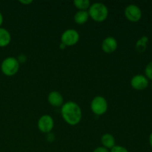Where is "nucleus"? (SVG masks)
Returning <instances> with one entry per match:
<instances>
[{"label":"nucleus","mask_w":152,"mask_h":152,"mask_svg":"<svg viewBox=\"0 0 152 152\" xmlns=\"http://www.w3.org/2000/svg\"><path fill=\"white\" fill-rule=\"evenodd\" d=\"M61 115L68 125L76 126L81 121L83 113L78 104L73 101H68L61 107Z\"/></svg>","instance_id":"f257e3e1"},{"label":"nucleus","mask_w":152,"mask_h":152,"mask_svg":"<svg viewBox=\"0 0 152 152\" xmlns=\"http://www.w3.org/2000/svg\"><path fill=\"white\" fill-rule=\"evenodd\" d=\"M88 12L89 17L97 22H104L108 16V7L102 2H95L91 4Z\"/></svg>","instance_id":"f03ea898"},{"label":"nucleus","mask_w":152,"mask_h":152,"mask_svg":"<svg viewBox=\"0 0 152 152\" xmlns=\"http://www.w3.org/2000/svg\"><path fill=\"white\" fill-rule=\"evenodd\" d=\"M19 62L13 56H8L1 62V71L4 75L11 77L19 71Z\"/></svg>","instance_id":"7ed1b4c3"},{"label":"nucleus","mask_w":152,"mask_h":152,"mask_svg":"<svg viewBox=\"0 0 152 152\" xmlns=\"http://www.w3.org/2000/svg\"><path fill=\"white\" fill-rule=\"evenodd\" d=\"M108 105L106 99L102 96H96L91 102V109L97 116H102L108 110Z\"/></svg>","instance_id":"20e7f679"},{"label":"nucleus","mask_w":152,"mask_h":152,"mask_svg":"<svg viewBox=\"0 0 152 152\" xmlns=\"http://www.w3.org/2000/svg\"><path fill=\"white\" fill-rule=\"evenodd\" d=\"M80 40V34L74 29H67L61 35V42L65 46H73Z\"/></svg>","instance_id":"39448f33"},{"label":"nucleus","mask_w":152,"mask_h":152,"mask_svg":"<svg viewBox=\"0 0 152 152\" xmlns=\"http://www.w3.org/2000/svg\"><path fill=\"white\" fill-rule=\"evenodd\" d=\"M125 16L128 20L132 22H137L142 18V13L140 7L137 4H129L125 9Z\"/></svg>","instance_id":"423d86ee"},{"label":"nucleus","mask_w":152,"mask_h":152,"mask_svg":"<svg viewBox=\"0 0 152 152\" xmlns=\"http://www.w3.org/2000/svg\"><path fill=\"white\" fill-rule=\"evenodd\" d=\"M37 126H38L39 130L42 133H50L54 127V121L51 116L48 114H45L39 119Z\"/></svg>","instance_id":"0eeeda50"},{"label":"nucleus","mask_w":152,"mask_h":152,"mask_svg":"<svg viewBox=\"0 0 152 152\" xmlns=\"http://www.w3.org/2000/svg\"><path fill=\"white\" fill-rule=\"evenodd\" d=\"M149 85V80L145 75L137 74L131 80V86L137 91H143Z\"/></svg>","instance_id":"6e6552de"},{"label":"nucleus","mask_w":152,"mask_h":152,"mask_svg":"<svg viewBox=\"0 0 152 152\" xmlns=\"http://www.w3.org/2000/svg\"><path fill=\"white\" fill-rule=\"evenodd\" d=\"M118 47L117 39L113 37H108L103 39L102 42V49L105 53H112Z\"/></svg>","instance_id":"1a4fd4ad"},{"label":"nucleus","mask_w":152,"mask_h":152,"mask_svg":"<svg viewBox=\"0 0 152 152\" xmlns=\"http://www.w3.org/2000/svg\"><path fill=\"white\" fill-rule=\"evenodd\" d=\"M48 102L54 107H62L64 104V99L62 95L56 91H53L50 92L48 96Z\"/></svg>","instance_id":"9d476101"},{"label":"nucleus","mask_w":152,"mask_h":152,"mask_svg":"<svg viewBox=\"0 0 152 152\" xmlns=\"http://www.w3.org/2000/svg\"><path fill=\"white\" fill-rule=\"evenodd\" d=\"M101 142L102 146L106 148L107 149H111L113 147L115 146V138L111 134H104L101 137Z\"/></svg>","instance_id":"9b49d317"},{"label":"nucleus","mask_w":152,"mask_h":152,"mask_svg":"<svg viewBox=\"0 0 152 152\" xmlns=\"http://www.w3.org/2000/svg\"><path fill=\"white\" fill-rule=\"evenodd\" d=\"M11 41V35L7 29L0 28V47H6Z\"/></svg>","instance_id":"f8f14e48"},{"label":"nucleus","mask_w":152,"mask_h":152,"mask_svg":"<svg viewBox=\"0 0 152 152\" xmlns=\"http://www.w3.org/2000/svg\"><path fill=\"white\" fill-rule=\"evenodd\" d=\"M89 14L88 10H78L74 16V22L78 25H84L89 19Z\"/></svg>","instance_id":"ddd939ff"},{"label":"nucleus","mask_w":152,"mask_h":152,"mask_svg":"<svg viewBox=\"0 0 152 152\" xmlns=\"http://www.w3.org/2000/svg\"><path fill=\"white\" fill-rule=\"evenodd\" d=\"M148 41H149V39L147 36H142L136 42V45H135L136 50L140 53H142V52L145 51L147 48V45H148Z\"/></svg>","instance_id":"4468645a"},{"label":"nucleus","mask_w":152,"mask_h":152,"mask_svg":"<svg viewBox=\"0 0 152 152\" xmlns=\"http://www.w3.org/2000/svg\"><path fill=\"white\" fill-rule=\"evenodd\" d=\"M91 2L88 0H74V5L79 10H88L91 6Z\"/></svg>","instance_id":"2eb2a0df"},{"label":"nucleus","mask_w":152,"mask_h":152,"mask_svg":"<svg viewBox=\"0 0 152 152\" xmlns=\"http://www.w3.org/2000/svg\"><path fill=\"white\" fill-rule=\"evenodd\" d=\"M145 76L148 80H152V61L148 62L145 68Z\"/></svg>","instance_id":"dca6fc26"},{"label":"nucleus","mask_w":152,"mask_h":152,"mask_svg":"<svg viewBox=\"0 0 152 152\" xmlns=\"http://www.w3.org/2000/svg\"><path fill=\"white\" fill-rule=\"evenodd\" d=\"M110 152H129L128 149L122 145H115L111 149Z\"/></svg>","instance_id":"f3484780"},{"label":"nucleus","mask_w":152,"mask_h":152,"mask_svg":"<svg viewBox=\"0 0 152 152\" xmlns=\"http://www.w3.org/2000/svg\"><path fill=\"white\" fill-rule=\"evenodd\" d=\"M16 59H17L18 62H19V63H23V62H25V61L27 60V56H25V54H22H22L19 55V56H18Z\"/></svg>","instance_id":"a211bd4d"},{"label":"nucleus","mask_w":152,"mask_h":152,"mask_svg":"<svg viewBox=\"0 0 152 152\" xmlns=\"http://www.w3.org/2000/svg\"><path fill=\"white\" fill-rule=\"evenodd\" d=\"M93 152H110L109 150L103 146H99L95 148Z\"/></svg>","instance_id":"6ab92c4d"},{"label":"nucleus","mask_w":152,"mask_h":152,"mask_svg":"<svg viewBox=\"0 0 152 152\" xmlns=\"http://www.w3.org/2000/svg\"><path fill=\"white\" fill-rule=\"evenodd\" d=\"M48 137H47V140L49 141V142H53V140H54V135L53 134H52L51 132L50 133L47 134Z\"/></svg>","instance_id":"aec40b11"},{"label":"nucleus","mask_w":152,"mask_h":152,"mask_svg":"<svg viewBox=\"0 0 152 152\" xmlns=\"http://www.w3.org/2000/svg\"><path fill=\"white\" fill-rule=\"evenodd\" d=\"M19 2L22 4H25V5H28V4H31L33 1L32 0H22V1H19Z\"/></svg>","instance_id":"412c9836"},{"label":"nucleus","mask_w":152,"mask_h":152,"mask_svg":"<svg viewBox=\"0 0 152 152\" xmlns=\"http://www.w3.org/2000/svg\"><path fill=\"white\" fill-rule=\"evenodd\" d=\"M3 21H4V18H3V15L1 14V12H0V28H1V25H2Z\"/></svg>","instance_id":"4be33fe9"},{"label":"nucleus","mask_w":152,"mask_h":152,"mask_svg":"<svg viewBox=\"0 0 152 152\" xmlns=\"http://www.w3.org/2000/svg\"><path fill=\"white\" fill-rule=\"evenodd\" d=\"M149 144H150V146H151L152 148V132L149 135Z\"/></svg>","instance_id":"5701e85b"},{"label":"nucleus","mask_w":152,"mask_h":152,"mask_svg":"<svg viewBox=\"0 0 152 152\" xmlns=\"http://www.w3.org/2000/svg\"><path fill=\"white\" fill-rule=\"evenodd\" d=\"M59 48H60L61 49H65V48H66V46H65V45L63 44V43L61 42V43H60V45H59Z\"/></svg>","instance_id":"b1692460"},{"label":"nucleus","mask_w":152,"mask_h":152,"mask_svg":"<svg viewBox=\"0 0 152 152\" xmlns=\"http://www.w3.org/2000/svg\"><path fill=\"white\" fill-rule=\"evenodd\" d=\"M151 88H152V83H151Z\"/></svg>","instance_id":"393cba45"}]
</instances>
